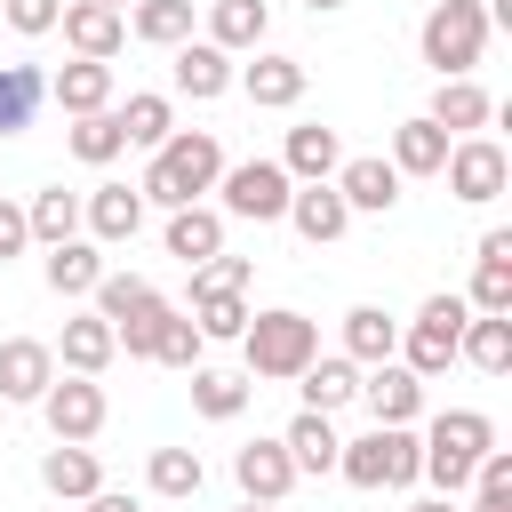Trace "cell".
<instances>
[{
	"mask_svg": "<svg viewBox=\"0 0 512 512\" xmlns=\"http://www.w3.org/2000/svg\"><path fill=\"white\" fill-rule=\"evenodd\" d=\"M216 176H224V144H216V128H176L152 160H144V208H192L200 192H216Z\"/></svg>",
	"mask_w": 512,
	"mask_h": 512,
	"instance_id": "obj_1",
	"label": "cell"
},
{
	"mask_svg": "<svg viewBox=\"0 0 512 512\" xmlns=\"http://www.w3.org/2000/svg\"><path fill=\"white\" fill-rule=\"evenodd\" d=\"M480 448H496V424H488L480 408H448V416L424 424V472H416V480H432L440 496H464Z\"/></svg>",
	"mask_w": 512,
	"mask_h": 512,
	"instance_id": "obj_2",
	"label": "cell"
},
{
	"mask_svg": "<svg viewBox=\"0 0 512 512\" xmlns=\"http://www.w3.org/2000/svg\"><path fill=\"white\" fill-rule=\"evenodd\" d=\"M240 352H248V376H264V384H296V368L320 352V320H304V312H248V328H240Z\"/></svg>",
	"mask_w": 512,
	"mask_h": 512,
	"instance_id": "obj_3",
	"label": "cell"
},
{
	"mask_svg": "<svg viewBox=\"0 0 512 512\" xmlns=\"http://www.w3.org/2000/svg\"><path fill=\"white\" fill-rule=\"evenodd\" d=\"M416 48H424V64L440 80H472V64L488 56V8L480 0H432Z\"/></svg>",
	"mask_w": 512,
	"mask_h": 512,
	"instance_id": "obj_4",
	"label": "cell"
},
{
	"mask_svg": "<svg viewBox=\"0 0 512 512\" xmlns=\"http://www.w3.org/2000/svg\"><path fill=\"white\" fill-rule=\"evenodd\" d=\"M336 472H344L352 488H416L424 440H416L408 424H376V432H360V440L336 448Z\"/></svg>",
	"mask_w": 512,
	"mask_h": 512,
	"instance_id": "obj_5",
	"label": "cell"
},
{
	"mask_svg": "<svg viewBox=\"0 0 512 512\" xmlns=\"http://www.w3.org/2000/svg\"><path fill=\"white\" fill-rule=\"evenodd\" d=\"M464 320H472V304H464L456 288H448V296H424V304H416V320H408V328H400V344H392V352H400V368H416V376L432 384V376L456 360Z\"/></svg>",
	"mask_w": 512,
	"mask_h": 512,
	"instance_id": "obj_6",
	"label": "cell"
},
{
	"mask_svg": "<svg viewBox=\"0 0 512 512\" xmlns=\"http://www.w3.org/2000/svg\"><path fill=\"white\" fill-rule=\"evenodd\" d=\"M216 208L224 216H240V224H280L288 216V192H296V176L280 168V160H240V168H224L216 176Z\"/></svg>",
	"mask_w": 512,
	"mask_h": 512,
	"instance_id": "obj_7",
	"label": "cell"
},
{
	"mask_svg": "<svg viewBox=\"0 0 512 512\" xmlns=\"http://www.w3.org/2000/svg\"><path fill=\"white\" fill-rule=\"evenodd\" d=\"M440 176H448V192H456L464 208H488V200L512 184V160H504L496 136H456L448 160H440Z\"/></svg>",
	"mask_w": 512,
	"mask_h": 512,
	"instance_id": "obj_8",
	"label": "cell"
},
{
	"mask_svg": "<svg viewBox=\"0 0 512 512\" xmlns=\"http://www.w3.org/2000/svg\"><path fill=\"white\" fill-rule=\"evenodd\" d=\"M32 408L48 416L56 440H96V432H104V384H96V376H72V368H64Z\"/></svg>",
	"mask_w": 512,
	"mask_h": 512,
	"instance_id": "obj_9",
	"label": "cell"
},
{
	"mask_svg": "<svg viewBox=\"0 0 512 512\" xmlns=\"http://www.w3.org/2000/svg\"><path fill=\"white\" fill-rule=\"evenodd\" d=\"M56 32H64V48H72V56H96V64H112V56L128 48V16H120V8H104V0H64Z\"/></svg>",
	"mask_w": 512,
	"mask_h": 512,
	"instance_id": "obj_10",
	"label": "cell"
},
{
	"mask_svg": "<svg viewBox=\"0 0 512 512\" xmlns=\"http://www.w3.org/2000/svg\"><path fill=\"white\" fill-rule=\"evenodd\" d=\"M328 184L344 192V208H352V216H384V208H400V168H392L384 152H360V160H344Z\"/></svg>",
	"mask_w": 512,
	"mask_h": 512,
	"instance_id": "obj_11",
	"label": "cell"
},
{
	"mask_svg": "<svg viewBox=\"0 0 512 512\" xmlns=\"http://www.w3.org/2000/svg\"><path fill=\"white\" fill-rule=\"evenodd\" d=\"M360 400H368L376 424H416V416H424V376L400 368V360H376V368L360 376Z\"/></svg>",
	"mask_w": 512,
	"mask_h": 512,
	"instance_id": "obj_12",
	"label": "cell"
},
{
	"mask_svg": "<svg viewBox=\"0 0 512 512\" xmlns=\"http://www.w3.org/2000/svg\"><path fill=\"white\" fill-rule=\"evenodd\" d=\"M80 224H88L96 248H120V240H136V224H144V192H136V184H96V192L80 200Z\"/></svg>",
	"mask_w": 512,
	"mask_h": 512,
	"instance_id": "obj_13",
	"label": "cell"
},
{
	"mask_svg": "<svg viewBox=\"0 0 512 512\" xmlns=\"http://www.w3.org/2000/svg\"><path fill=\"white\" fill-rule=\"evenodd\" d=\"M232 480H240V496H256V504H280L304 472L288 464V448L280 440H248V448H232Z\"/></svg>",
	"mask_w": 512,
	"mask_h": 512,
	"instance_id": "obj_14",
	"label": "cell"
},
{
	"mask_svg": "<svg viewBox=\"0 0 512 512\" xmlns=\"http://www.w3.org/2000/svg\"><path fill=\"white\" fill-rule=\"evenodd\" d=\"M48 384H56V352H48L40 336H8V344H0V400H24V408H32Z\"/></svg>",
	"mask_w": 512,
	"mask_h": 512,
	"instance_id": "obj_15",
	"label": "cell"
},
{
	"mask_svg": "<svg viewBox=\"0 0 512 512\" xmlns=\"http://www.w3.org/2000/svg\"><path fill=\"white\" fill-rule=\"evenodd\" d=\"M280 168H288L296 184H328V176L344 168V136H336V128H320V120H304V128H288Z\"/></svg>",
	"mask_w": 512,
	"mask_h": 512,
	"instance_id": "obj_16",
	"label": "cell"
},
{
	"mask_svg": "<svg viewBox=\"0 0 512 512\" xmlns=\"http://www.w3.org/2000/svg\"><path fill=\"white\" fill-rule=\"evenodd\" d=\"M48 352H56L72 376H104L120 344H112V320H104V312H72V320H64V336H56Z\"/></svg>",
	"mask_w": 512,
	"mask_h": 512,
	"instance_id": "obj_17",
	"label": "cell"
},
{
	"mask_svg": "<svg viewBox=\"0 0 512 512\" xmlns=\"http://www.w3.org/2000/svg\"><path fill=\"white\" fill-rule=\"evenodd\" d=\"M296 392H304V408L336 416L344 400H360V360H344V352H312V360L296 368Z\"/></svg>",
	"mask_w": 512,
	"mask_h": 512,
	"instance_id": "obj_18",
	"label": "cell"
},
{
	"mask_svg": "<svg viewBox=\"0 0 512 512\" xmlns=\"http://www.w3.org/2000/svg\"><path fill=\"white\" fill-rule=\"evenodd\" d=\"M224 88H232V56H224L216 40H176V96L216 104Z\"/></svg>",
	"mask_w": 512,
	"mask_h": 512,
	"instance_id": "obj_19",
	"label": "cell"
},
{
	"mask_svg": "<svg viewBox=\"0 0 512 512\" xmlns=\"http://www.w3.org/2000/svg\"><path fill=\"white\" fill-rule=\"evenodd\" d=\"M288 224H296L312 248H328V240H344L352 208H344V192H336V184H296V192H288Z\"/></svg>",
	"mask_w": 512,
	"mask_h": 512,
	"instance_id": "obj_20",
	"label": "cell"
},
{
	"mask_svg": "<svg viewBox=\"0 0 512 512\" xmlns=\"http://www.w3.org/2000/svg\"><path fill=\"white\" fill-rule=\"evenodd\" d=\"M168 256L176 264H208L216 248H224V208H208V200H192V208H168Z\"/></svg>",
	"mask_w": 512,
	"mask_h": 512,
	"instance_id": "obj_21",
	"label": "cell"
},
{
	"mask_svg": "<svg viewBox=\"0 0 512 512\" xmlns=\"http://www.w3.org/2000/svg\"><path fill=\"white\" fill-rule=\"evenodd\" d=\"M40 488H48V496H72V504H80V496H96V488H104L96 448H88V440H56V448L40 456Z\"/></svg>",
	"mask_w": 512,
	"mask_h": 512,
	"instance_id": "obj_22",
	"label": "cell"
},
{
	"mask_svg": "<svg viewBox=\"0 0 512 512\" xmlns=\"http://www.w3.org/2000/svg\"><path fill=\"white\" fill-rule=\"evenodd\" d=\"M424 120H432V128H448V136H480V128L496 120V104H488V88H480V80H440Z\"/></svg>",
	"mask_w": 512,
	"mask_h": 512,
	"instance_id": "obj_23",
	"label": "cell"
},
{
	"mask_svg": "<svg viewBox=\"0 0 512 512\" xmlns=\"http://www.w3.org/2000/svg\"><path fill=\"white\" fill-rule=\"evenodd\" d=\"M232 80H240L248 104H264V112H288V104L304 96V64H296V56H256V64H240Z\"/></svg>",
	"mask_w": 512,
	"mask_h": 512,
	"instance_id": "obj_24",
	"label": "cell"
},
{
	"mask_svg": "<svg viewBox=\"0 0 512 512\" xmlns=\"http://www.w3.org/2000/svg\"><path fill=\"white\" fill-rule=\"evenodd\" d=\"M456 360H472L480 376H504L512 368V312H472L456 336Z\"/></svg>",
	"mask_w": 512,
	"mask_h": 512,
	"instance_id": "obj_25",
	"label": "cell"
},
{
	"mask_svg": "<svg viewBox=\"0 0 512 512\" xmlns=\"http://www.w3.org/2000/svg\"><path fill=\"white\" fill-rule=\"evenodd\" d=\"M264 32H272V8H264V0H208V40H216L224 56L264 48Z\"/></svg>",
	"mask_w": 512,
	"mask_h": 512,
	"instance_id": "obj_26",
	"label": "cell"
},
{
	"mask_svg": "<svg viewBox=\"0 0 512 512\" xmlns=\"http://www.w3.org/2000/svg\"><path fill=\"white\" fill-rule=\"evenodd\" d=\"M48 96H56L72 120H80V112H104V104H112V64H96V56H72V64L48 80Z\"/></svg>",
	"mask_w": 512,
	"mask_h": 512,
	"instance_id": "obj_27",
	"label": "cell"
},
{
	"mask_svg": "<svg viewBox=\"0 0 512 512\" xmlns=\"http://www.w3.org/2000/svg\"><path fill=\"white\" fill-rule=\"evenodd\" d=\"M448 144H456V136H448V128H432V120L416 112V120H400V128H392V168H400V176H440Z\"/></svg>",
	"mask_w": 512,
	"mask_h": 512,
	"instance_id": "obj_28",
	"label": "cell"
},
{
	"mask_svg": "<svg viewBox=\"0 0 512 512\" xmlns=\"http://www.w3.org/2000/svg\"><path fill=\"white\" fill-rule=\"evenodd\" d=\"M40 272H48V288H56V296H88V288L104 280V248L72 232V240H56V248H48V264H40Z\"/></svg>",
	"mask_w": 512,
	"mask_h": 512,
	"instance_id": "obj_29",
	"label": "cell"
},
{
	"mask_svg": "<svg viewBox=\"0 0 512 512\" xmlns=\"http://www.w3.org/2000/svg\"><path fill=\"white\" fill-rule=\"evenodd\" d=\"M392 344H400V320H392L384 304H352V312H344V360L376 368V360H392Z\"/></svg>",
	"mask_w": 512,
	"mask_h": 512,
	"instance_id": "obj_30",
	"label": "cell"
},
{
	"mask_svg": "<svg viewBox=\"0 0 512 512\" xmlns=\"http://www.w3.org/2000/svg\"><path fill=\"white\" fill-rule=\"evenodd\" d=\"M40 104H48V72L40 64H0V136H24Z\"/></svg>",
	"mask_w": 512,
	"mask_h": 512,
	"instance_id": "obj_31",
	"label": "cell"
},
{
	"mask_svg": "<svg viewBox=\"0 0 512 512\" xmlns=\"http://www.w3.org/2000/svg\"><path fill=\"white\" fill-rule=\"evenodd\" d=\"M280 448H288L296 472H336V448H344V440H336V424H328L320 408H304V416L280 432Z\"/></svg>",
	"mask_w": 512,
	"mask_h": 512,
	"instance_id": "obj_32",
	"label": "cell"
},
{
	"mask_svg": "<svg viewBox=\"0 0 512 512\" xmlns=\"http://www.w3.org/2000/svg\"><path fill=\"white\" fill-rule=\"evenodd\" d=\"M64 144H72V160H88V168H112V160L128 152V136H120V112H112V104H104V112H80Z\"/></svg>",
	"mask_w": 512,
	"mask_h": 512,
	"instance_id": "obj_33",
	"label": "cell"
},
{
	"mask_svg": "<svg viewBox=\"0 0 512 512\" xmlns=\"http://www.w3.org/2000/svg\"><path fill=\"white\" fill-rule=\"evenodd\" d=\"M192 328H200L208 344H240V328H248L240 288H192Z\"/></svg>",
	"mask_w": 512,
	"mask_h": 512,
	"instance_id": "obj_34",
	"label": "cell"
},
{
	"mask_svg": "<svg viewBox=\"0 0 512 512\" xmlns=\"http://www.w3.org/2000/svg\"><path fill=\"white\" fill-rule=\"evenodd\" d=\"M248 384H256V376H232V368H192V408H200L208 424H232V416L248 408Z\"/></svg>",
	"mask_w": 512,
	"mask_h": 512,
	"instance_id": "obj_35",
	"label": "cell"
},
{
	"mask_svg": "<svg viewBox=\"0 0 512 512\" xmlns=\"http://www.w3.org/2000/svg\"><path fill=\"white\" fill-rule=\"evenodd\" d=\"M128 32L144 48H176V40H192V0H136L128 8Z\"/></svg>",
	"mask_w": 512,
	"mask_h": 512,
	"instance_id": "obj_36",
	"label": "cell"
},
{
	"mask_svg": "<svg viewBox=\"0 0 512 512\" xmlns=\"http://www.w3.org/2000/svg\"><path fill=\"white\" fill-rule=\"evenodd\" d=\"M120 136H128V144H144V152H160V144L176 136V104H168V96H152V88H144V96H128V104H120Z\"/></svg>",
	"mask_w": 512,
	"mask_h": 512,
	"instance_id": "obj_37",
	"label": "cell"
},
{
	"mask_svg": "<svg viewBox=\"0 0 512 512\" xmlns=\"http://www.w3.org/2000/svg\"><path fill=\"white\" fill-rule=\"evenodd\" d=\"M24 224H32V240H40V248H56V240H72V232H80V192H64V184H48V192H32V208H24Z\"/></svg>",
	"mask_w": 512,
	"mask_h": 512,
	"instance_id": "obj_38",
	"label": "cell"
},
{
	"mask_svg": "<svg viewBox=\"0 0 512 512\" xmlns=\"http://www.w3.org/2000/svg\"><path fill=\"white\" fill-rule=\"evenodd\" d=\"M144 480H152V496H200L208 488V464H200V448H152Z\"/></svg>",
	"mask_w": 512,
	"mask_h": 512,
	"instance_id": "obj_39",
	"label": "cell"
},
{
	"mask_svg": "<svg viewBox=\"0 0 512 512\" xmlns=\"http://www.w3.org/2000/svg\"><path fill=\"white\" fill-rule=\"evenodd\" d=\"M168 312H176L168 296H144L128 320H112V344H120L128 360H152V336H160V320H168Z\"/></svg>",
	"mask_w": 512,
	"mask_h": 512,
	"instance_id": "obj_40",
	"label": "cell"
},
{
	"mask_svg": "<svg viewBox=\"0 0 512 512\" xmlns=\"http://www.w3.org/2000/svg\"><path fill=\"white\" fill-rule=\"evenodd\" d=\"M200 352H208V336L192 328V312H168L160 336H152V360L160 368H200Z\"/></svg>",
	"mask_w": 512,
	"mask_h": 512,
	"instance_id": "obj_41",
	"label": "cell"
},
{
	"mask_svg": "<svg viewBox=\"0 0 512 512\" xmlns=\"http://www.w3.org/2000/svg\"><path fill=\"white\" fill-rule=\"evenodd\" d=\"M464 304H472V312H512V264H504V256H480Z\"/></svg>",
	"mask_w": 512,
	"mask_h": 512,
	"instance_id": "obj_42",
	"label": "cell"
},
{
	"mask_svg": "<svg viewBox=\"0 0 512 512\" xmlns=\"http://www.w3.org/2000/svg\"><path fill=\"white\" fill-rule=\"evenodd\" d=\"M88 296H96V312H104V320H128V312H136L144 296H160V288H152V280H136V272H104Z\"/></svg>",
	"mask_w": 512,
	"mask_h": 512,
	"instance_id": "obj_43",
	"label": "cell"
},
{
	"mask_svg": "<svg viewBox=\"0 0 512 512\" xmlns=\"http://www.w3.org/2000/svg\"><path fill=\"white\" fill-rule=\"evenodd\" d=\"M0 16H8V32H16V40H40V32H56L64 0H0Z\"/></svg>",
	"mask_w": 512,
	"mask_h": 512,
	"instance_id": "obj_44",
	"label": "cell"
},
{
	"mask_svg": "<svg viewBox=\"0 0 512 512\" xmlns=\"http://www.w3.org/2000/svg\"><path fill=\"white\" fill-rule=\"evenodd\" d=\"M256 280V256H208V264H192V288H248Z\"/></svg>",
	"mask_w": 512,
	"mask_h": 512,
	"instance_id": "obj_45",
	"label": "cell"
},
{
	"mask_svg": "<svg viewBox=\"0 0 512 512\" xmlns=\"http://www.w3.org/2000/svg\"><path fill=\"white\" fill-rule=\"evenodd\" d=\"M24 248H32V224H24V208H16V200H0V264H8V256H24Z\"/></svg>",
	"mask_w": 512,
	"mask_h": 512,
	"instance_id": "obj_46",
	"label": "cell"
},
{
	"mask_svg": "<svg viewBox=\"0 0 512 512\" xmlns=\"http://www.w3.org/2000/svg\"><path fill=\"white\" fill-rule=\"evenodd\" d=\"M80 504H88V512H144L128 488H96V496H80Z\"/></svg>",
	"mask_w": 512,
	"mask_h": 512,
	"instance_id": "obj_47",
	"label": "cell"
},
{
	"mask_svg": "<svg viewBox=\"0 0 512 512\" xmlns=\"http://www.w3.org/2000/svg\"><path fill=\"white\" fill-rule=\"evenodd\" d=\"M408 512H456V496H416Z\"/></svg>",
	"mask_w": 512,
	"mask_h": 512,
	"instance_id": "obj_48",
	"label": "cell"
},
{
	"mask_svg": "<svg viewBox=\"0 0 512 512\" xmlns=\"http://www.w3.org/2000/svg\"><path fill=\"white\" fill-rule=\"evenodd\" d=\"M472 512H512V496H472Z\"/></svg>",
	"mask_w": 512,
	"mask_h": 512,
	"instance_id": "obj_49",
	"label": "cell"
},
{
	"mask_svg": "<svg viewBox=\"0 0 512 512\" xmlns=\"http://www.w3.org/2000/svg\"><path fill=\"white\" fill-rule=\"evenodd\" d=\"M304 8H312V16H328V8H344V0H304Z\"/></svg>",
	"mask_w": 512,
	"mask_h": 512,
	"instance_id": "obj_50",
	"label": "cell"
},
{
	"mask_svg": "<svg viewBox=\"0 0 512 512\" xmlns=\"http://www.w3.org/2000/svg\"><path fill=\"white\" fill-rule=\"evenodd\" d=\"M240 512H280V504H256V496H240Z\"/></svg>",
	"mask_w": 512,
	"mask_h": 512,
	"instance_id": "obj_51",
	"label": "cell"
},
{
	"mask_svg": "<svg viewBox=\"0 0 512 512\" xmlns=\"http://www.w3.org/2000/svg\"><path fill=\"white\" fill-rule=\"evenodd\" d=\"M104 8H120V16H128V8H136V0H104Z\"/></svg>",
	"mask_w": 512,
	"mask_h": 512,
	"instance_id": "obj_52",
	"label": "cell"
}]
</instances>
